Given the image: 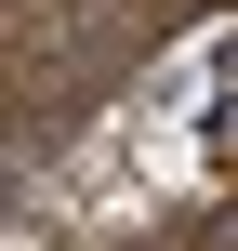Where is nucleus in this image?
<instances>
[]
</instances>
